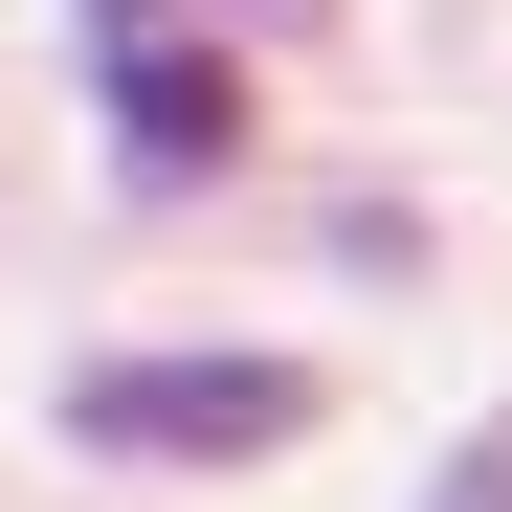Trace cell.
Wrapping results in <instances>:
<instances>
[{
	"label": "cell",
	"instance_id": "3957f363",
	"mask_svg": "<svg viewBox=\"0 0 512 512\" xmlns=\"http://www.w3.org/2000/svg\"><path fill=\"white\" fill-rule=\"evenodd\" d=\"M423 512H512V423H468V446H446V490H423Z\"/></svg>",
	"mask_w": 512,
	"mask_h": 512
},
{
	"label": "cell",
	"instance_id": "277c9868",
	"mask_svg": "<svg viewBox=\"0 0 512 512\" xmlns=\"http://www.w3.org/2000/svg\"><path fill=\"white\" fill-rule=\"evenodd\" d=\"M112 23H156V0H112Z\"/></svg>",
	"mask_w": 512,
	"mask_h": 512
},
{
	"label": "cell",
	"instance_id": "7a4b0ae2",
	"mask_svg": "<svg viewBox=\"0 0 512 512\" xmlns=\"http://www.w3.org/2000/svg\"><path fill=\"white\" fill-rule=\"evenodd\" d=\"M223 156H245V67H223V45L112 23V179H134V201H201Z\"/></svg>",
	"mask_w": 512,
	"mask_h": 512
},
{
	"label": "cell",
	"instance_id": "6da1fadb",
	"mask_svg": "<svg viewBox=\"0 0 512 512\" xmlns=\"http://www.w3.org/2000/svg\"><path fill=\"white\" fill-rule=\"evenodd\" d=\"M67 446L90 468H268V446H312V357H90Z\"/></svg>",
	"mask_w": 512,
	"mask_h": 512
}]
</instances>
